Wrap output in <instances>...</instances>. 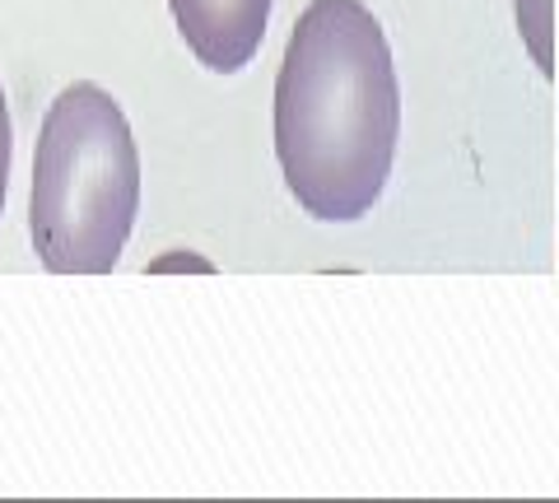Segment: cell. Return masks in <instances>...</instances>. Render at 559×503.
<instances>
[{"instance_id": "obj_1", "label": "cell", "mask_w": 559, "mask_h": 503, "mask_svg": "<svg viewBox=\"0 0 559 503\" xmlns=\"http://www.w3.org/2000/svg\"><path fill=\"white\" fill-rule=\"evenodd\" d=\"M401 84L364 0H312L275 75V159L304 215L364 219L392 178Z\"/></svg>"}, {"instance_id": "obj_2", "label": "cell", "mask_w": 559, "mask_h": 503, "mask_svg": "<svg viewBox=\"0 0 559 503\" xmlns=\"http://www.w3.org/2000/svg\"><path fill=\"white\" fill-rule=\"evenodd\" d=\"M140 215V149L127 112L80 80L43 117L33 154L28 238L51 275H108Z\"/></svg>"}, {"instance_id": "obj_3", "label": "cell", "mask_w": 559, "mask_h": 503, "mask_svg": "<svg viewBox=\"0 0 559 503\" xmlns=\"http://www.w3.org/2000/svg\"><path fill=\"white\" fill-rule=\"evenodd\" d=\"M182 43L205 71L234 75L242 71L266 38L271 0H168Z\"/></svg>"}, {"instance_id": "obj_4", "label": "cell", "mask_w": 559, "mask_h": 503, "mask_svg": "<svg viewBox=\"0 0 559 503\" xmlns=\"http://www.w3.org/2000/svg\"><path fill=\"white\" fill-rule=\"evenodd\" d=\"M518 10V33H522V47L532 51L536 71L540 75H555V0H513Z\"/></svg>"}, {"instance_id": "obj_5", "label": "cell", "mask_w": 559, "mask_h": 503, "mask_svg": "<svg viewBox=\"0 0 559 503\" xmlns=\"http://www.w3.org/2000/svg\"><path fill=\"white\" fill-rule=\"evenodd\" d=\"M10 159H14V131H10V108H5V89H0V211H5V182H10Z\"/></svg>"}]
</instances>
